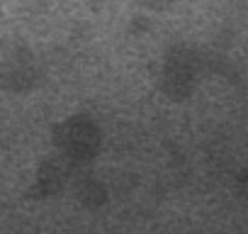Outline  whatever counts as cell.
Returning <instances> with one entry per match:
<instances>
[{
  "instance_id": "1",
  "label": "cell",
  "mask_w": 248,
  "mask_h": 234,
  "mask_svg": "<svg viewBox=\"0 0 248 234\" xmlns=\"http://www.w3.org/2000/svg\"><path fill=\"white\" fill-rule=\"evenodd\" d=\"M56 144L71 159H90L100 147V134L90 122L71 120L56 130Z\"/></svg>"
}]
</instances>
